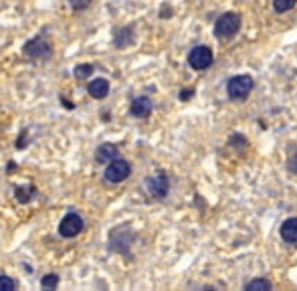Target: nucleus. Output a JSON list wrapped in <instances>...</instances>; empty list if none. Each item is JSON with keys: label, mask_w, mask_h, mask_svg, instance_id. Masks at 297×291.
<instances>
[{"label": "nucleus", "mask_w": 297, "mask_h": 291, "mask_svg": "<svg viewBox=\"0 0 297 291\" xmlns=\"http://www.w3.org/2000/svg\"><path fill=\"white\" fill-rule=\"evenodd\" d=\"M271 281L269 279H253L245 285L247 291H271Z\"/></svg>", "instance_id": "nucleus-12"}, {"label": "nucleus", "mask_w": 297, "mask_h": 291, "mask_svg": "<svg viewBox=\"0 0 297 291\" xmlns=\"http://www.w3.org/2000/svg\"><path fill=\"white\" fill-rule=\"evenodd\" d=\"M25 55L30 57V59H45L51 55V47L49 43H45L43 39H35L25 45Z\"/></svg>", "instance_id": "nucleus-7"}, {"label": "nucleus", "mask_w": 297, "mask_h": 291, "mask_svg": "<svg viewBox=\"0 0 297 291\" xmlns=\"http://www.w3.org/2000/svg\"><path fill=\"white\" fill-rule=\"evenodd\" d=\"M14 287H16V283L10 279V277H0V291H14Z\"/></svg>", "instance_id": "nucleus-18"}, {"label": "nucleus", "mask_w": 297, "mask_h": 291, "mask_svg": "<svg viewBox=\"0 0 297 291\" xmlns=\"http://www.w3.org/2000/svg\"><path fill=\"white\" fill-rule=\"evenodd\" d=\"M115 158H118V146H113V144H101L95 152V160L99 164H107Z\"/></svg>", "instance_id": "nucleus-11"}, {"label": "nucleus", "mask_w": 297, "mask_h": 291, "mask_svg": "<svg viewBox=\"0 0 297 291\" xmlns=\"http://www.w3.org/2000/svg\"><path fill=\"white\" fill-rule=\"evenodd\" d=\"M41 285H43L45 289H55V287L59 285V277H57V275H45L43 281H41Z\"/></svg>", "instance_id": "nucleus-17"}, {"label": "nucleus", "mask_w": 297, "mask_h": 291, "mask_svg": "<svg viewBox=\"0 0 297 291\" xmlns=\"http://www.w3.org/2000/svg\"><path fill=\"white\" fill-rule=\"evenodd\" d=\"M91 4V0H71V6L75 8V10H83V8H87Z\"/></svg>", "instance_id": "nucleus-19"}, {"label": "nucleus", "mask_w": 297, "mask_h": 291, "mask_svg": "<svg viewBox=\"0 0 297 291\" xmlns=\"http://www.w3.org/2000/svg\"><path fill=\"white\" fill-rule=\"evenodd\" d=\"M241 28V16L237 12H224L214 23V35L219 39H230L235 37Z\"/></svg>", "instance_id": "nucleus-1"}, {"label": "nucleus", "mask_w": 297, "mask_h": 291, "mask_svg": "<svg viewBox=\"0 0 297 291\" xmlns=\"http://www.w3.org/2000/svg\"><path fill=\"white\" fill-rule=\"evenodd\" d=\"M279 235H281V238L285 243H297V218L293 216V218H287L283 225H281V229H279Z\"/></svg>", "instance_id": "nucleus-10"}, {"label": "nucleus", "mask_w": 297, "mask_h": 291, "mask_svg": "<svg viewBox=\"0 0 297 291\" xmlns=\"http://www.w3.org/2000/svg\"><path fill=\"white\" fill-rule=\"evenodd\" d=\"M93 73V65H89V63H83V65H77L75 67V71H73V75L79 79V81H83V79H87L89 75Z\"/></svg>", "instance_id": "nucleus-13"}, {"label": "nucleus", "mask_w": 297, "mask_h": 291, "mask_svg": "<svg viewBox=\"0 0 297 291\" xmlns=\"http://www.w3.org/2000/svg\"><path fill=\"white\" fill-rule=\"evenodd\" d=\"M81 231H83V218H81L79 214H67L59 225V233L63 237H67V238L77 237Z\"/></svg>", "instance_id": "nucleus-6"}, {"label": "nucleus", "mask_w": 297, "mask_h": 291, "mask_svg": "<svg viewBox=\"0 0 297 291\" xmlns=\"http://www.w3.org/2000/svg\"><path fill=\"white\" fill-rule=\"evenodd\" d=\"M295 2H297V0H273V8L277 12H287V10H291L295 6Z\"/></svg>", "instance_id": "nucleus-15"}, {"label": "nucleus", "mask_w": 297, "mask_h": 291, "mask_svg": "<svg viewBox=\"0 0 297 291\" xmlns=\"http://www.w3.org/2000/svg\"><path fill=\"white\" fill-rule=\"evenodd\" d=\"M192 95H194V91H192V89H184L182 93H180V99H182V101H188Z\"/></svg>", "instance_id": "nucleus-21"}, {"label": "nucleus", "mask_w": 297, "mask_h": 291, "mask_svg": "<svg viewBox=\"0 0 297 291\" xmlns=\"http://www.w3.org/2000/svg\"><path fill=\"white\" fill-rule=\"evenodd\" d=\"M146 190L150 192L152 198H164V196L168 194V190H170L168 176L164 174V172H160L156 176H150V178L146 180Z\"/></svg>", "instance_id": "nucleus-5"}, {"label": "nucleus", "mask_w": 297, "mask_h": 291, "mask_svg": "<svg viewBox=\"0 0 297 291\" xmlns=\"http://www.w3.org/2000/svg\"><path fill=\"white\" fill-rule=\"evenodd\" d=\"M89 95L95 97V99H103L107 93H109V81L103 79V77H97L89 83V87H87Z\"/></svg>", "instance_id": "nucleus-9"}, {"label": "nucleus", "mask_w": 297, "mask_h": 291, "mask_svg": "<svg viewBox=\"0 0 297 291\" xmlns=\"http://www.w3.org/2000/svg\"><path fill=\"white\" fill-rule=\"evenodd\" d=\"M131 28H124V30H120L118 32V37H115V45L118 47H127L129 43H131Z\"/></svg>", "instance_id": "nucleus-14"}, {"label": "nucleus", "mask_w": 297, "mask_h": 291, "mask_svg": "<svg viewBox=\"0 0 297 291\" xmlns=\"http://www.w3.org/2000/svg\"><path fill=\"white\" fill-rule=\"evenodd\" d=\"M212 51L206 47V45H198L190 51L188 55V65L192 67V69L196 71H202V69H208V67L212 65Z\"/></svg>", "instance_id": "nucleus-3"}, {"label": "nucleus", "mask_w": 297, "mask_h": 291, "mask_svg": "<svg viewBox=\"0 0 297 291\" xmlns=\"http://www.w3.org/2000/svg\"><path fill=\"white\" fill-rule=\"evenodd\" d=\"M129 172H131L129 162H125L124 158H115L109 162V166L105 170V178L111 184H118V182H124L129 176Z\"/></svg>", "instance_id": "nucleus-4"}, {"label": "nucleus", "mask_w": 297, "mask_h": 291, "mask_svg": "<svg viewBox=\"0 0 297 291\" xmlns=\"http://www.w3.org/2000/svg\"><path fill=\"white\" fill-rule=\"evenodd\" d=\"M251 89H253V79H251L249 75H237V77L230 79L228 85H226L228 97H230V99H239V101H243V99L249 97Z\"/></svg>", "instance_id": "nucleus-2"}, {"label": "nucleus", "mask_w": 297, "mask_h": 291, "mask_svg": "<svg viewBox=\"0 0 297 291\" xmlns=\"http://www.w3.org/2000/svg\"><path fill=\"white\" fill-rule=\"evenodd\" d=\"M287 168L291 170V172H293V174H297V152H295V154H293V156L289 158V162H287Z\"/></svg>", "instance_id": "nucleus-20"}, {"label": "nucleus", "mask_w": 297, "mask_h": 291, "mask_svg": "<svg viewBox=\"0 0 297 291\" xmlns=\"http://www.w3.org/2000/svg\"><path fill=\"white\" fill-rule=\"evenodd\" d=\"M129 113L134 115V117H148L152 113V99L150 97H136L134 101H131V106H129Z\"/></svg>", "instance_id": "nucleus-8"}, {"label": "nucleus", "mask_w": 297, "mask_h": 291, "mask_svg": "<svg viewBox=\"0 0 297 291\" xmlns=\"http://www.w3.org/2000/svg\"><path fill=\"white\" fill-rule=\"evenodd\" d=\"M30 194H35V188H16V200L19 202H28Z\"/></svg>", "instance_id": "nucleus-16"}]
</instances>
